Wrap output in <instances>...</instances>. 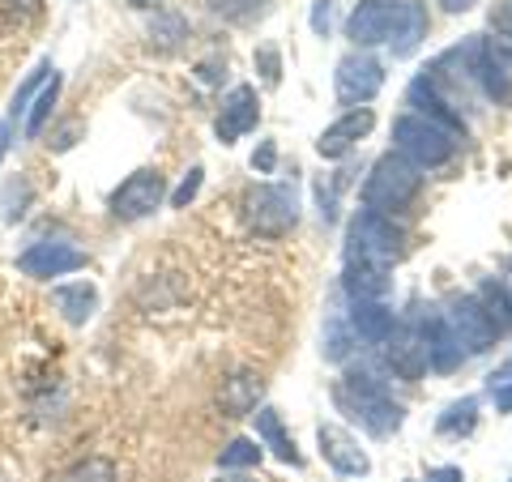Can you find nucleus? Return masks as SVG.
Returning <instances> with one entry per match:
<instances>
[{
	"label": "nucleus",
	"instance_id": "41",
	"mask_svg": "<svg viewBox=\"0 0 512 482\" xmlns=\"http://www.w3.org/2000/svg\"><path fill=\"white\" fill-rule=\"evenodd\" d=\"M128 5H137V9H150V5H158V0H128Z\"/></svg>",
	"mask_w": 512,
	"mask_h": 482
},
{
	"label": "nucleus",
	"instance_id": "3",
	"mask_svg": "<svg viewBox=\"0 0 512 482\" xmlns=\"http://www.w3.org/2000/svg\"><path fill=\"white\" fill-rule=\"evenodd\" d=\"M453 150H457V133H448V128L419 116V111H406V116L393 120V154H402L419 171L444 167Z\"/></svg>",
	"mask_w": 512,
	"mask_h": 482
},
{
	"label": "nucleus",
	"instance_id": "22",
	"mask_svg": "<svg viewBox=\"0 0 512 482\" xmlns=\"http://www.w3.org/2000/svg\"><path fill=\"white\" fill-rule=\"evenodd\" d=\"M474 427H478V397H461L453 401L444 414H440V423L436 431L448 440H461V436H474Z\"/></svg>",
	"mask_w": 512,
	"mask_h": 482
},
{
	"label": "nucleus",
	"instance_id": "12",
	"mask_svg": "<svg viewBox=\"0 0 512 482\" xmlns=\"http://www.w3.org/2000/svg\"><path fill=\"white\" fill-rule=\"evenodd\" d=\"M18 269L26 278H64L73 269H86V252L73 244H30L18 256Z\"/></svg>",
	"mask_w": 512,
	"mask_h": 482
},
{
	"label": "nucleus",
	"instance_id": "35",
	"mask_svg": "<svg viewBox=\"0 0 512 482\" xmlns=\"http://www.w3.org/2000/svg\"><path fill=\"white\" fill-rule=\"evenodd\" d=\"M274 163H278V150H274V141H261V150L252 154V167L261 171V175H269V171H274Z\"/></svg>",
	"mask_w": 512,
	"mask_h": 482
},
{
	"label": "nucleus",
	"instance_id": "24",
	"mask_svg": "<svg viewBox=\"0 0 512 482\" xmlns=\"http://www.w3.org/2000/svg\"><path fill=\"white\" fill-rule=\"evenodd\" d=\"M256 397H261V376H235V380H227L222 406H227L231 414H252Z\"/></svg>",
	"mask_w": 512,
	"mask_h": 482
},
{
	"label": "nucleus",
	"instance_id": "36",
	"mask_svg": "<svg viewBox=\"0 0 512 482\" xmlns=\"http://www.w3.org/2000/svg\"><path fill=\"white\" fill-rule=\"evenodd\" d=\"M423 482H466V474H461V465H436V470H427Z\"/></svg>",
	"mask_w": 512,
	"mask_h": 482
},
{
	"label": "nucleus",
	"instance_id": "10",
	"mask_svg": "<svg viewBox=\"0 0 512 482\" xmlns=\"http://www.w3.org/2000/svg\"><path fill=\"white\" fill-rule=\"evenodd\" d=\"M397 9H402V0H359L355 13L346 18V35L350 43L359 47H376V43H389L393 26H397Z\"/></svg>",
	"mask_w": 512,
	"mask_h": 482
},
{
	"label": "nucleus",
	"instance_id": "37",
	"mask_svg": "<svg viewBox=\"0 0 512 482\" xmlns=\"http://www.w3.org/2000/svg\"><path fill=\"white\" fill-rule=\"evenodd\" d=\"M491 397H495V410H500V414H512V380H508V384H495Z\"/></svg>",
	"mask_w": 512,
	"mask_h": 482
},
{
	"label": "nucleus",
	"instance_id": "16",
	"mask_svg": "<svg viewBox=\"0 0 512 482\" xmlns=\"http://www.w3.org/2000/svg\"><path fill=\"white\" fill-rule=\"evenodd\" d=\"M380 350H384V363L393 367V376L419 380L427 372V350H423V342H419V333L414 329H397Z\"/></svg>",
	"mask_w": 512,
	"mask_h": 482
},
{
	"label": "nucleus",
	"instance_id": "11",
	"mask_svg": "<svg viewBox=\"0 0 512 482\" xmlns=\"http://www.w3.org/2000/svg\"><path fill=\"white\" fill-rule=\"evenodd\" d=\"M316 444H320V457H325L333 470L346 474V478H359V474L372 470V461H367L359 440L350 436L346 427H338V423H320L316 427Z\"/></svg>",
	"mask_w": 512,
	"mask_h": 482
},
{
	"label": "nucleus",
	"instance_id": "14",
	"mask_svg": "<svg viewBox=\"0 0 512 482\" xmlns=\"http://www.w3.org/2000/svg\"><path fill=\"white\" fill-rule=\"evenodd\" d=\"M372 128H376L372 107H355V111H346L342 120H333V124L325 128V133H320L316 154H320V158H346V154L355 150L367 133H372Z\"/></svg>",
	"mask_w": 512,
	"mask_h": 482
},
{
	"label": "nucleus",
	"instance_id": "27",
	"mask_svg": "<svg viewBox=\"0 0 512 482\" xmlns=\"http://www.w3.org/2000/svg\"><path fill=\"white\" fill-rule=\"evenodd\" d=\"M60 482H116V465H111L107 457H86V461H77Z\"/></svg>",
	"mask_w": 512,
	"mask_h": 482
},
{
	"label": "nucleus",
	"instance_id": "19",
	"mask_svg": "<svg viewBox=\"0 0 512 482\" xmlns=\"http://www.w3.org/2000/svg\"><path fill=\"white\" fill-rule=\"evenodd\" d=\"M52 303L60 308V316L69 320V325H86L99 308V291H94L90 282H69V286H56L52 291Z\"/></svg>",
	"mask_w": 512,
	"mask_h": 482
},
{
	"label": "nucleus",
	"instance_id": "6",
	"mask_svg": "<svg viewBox=\"0 0 512 482\" xmlns=\"http://www.w3.org/2000/svg\"><path fill=\"white\" fill-rule=\"evenodd\" d=\"M333 90H338V103L346 107H363L372 103L384 90V64L367 52H350L338 60V73H333Z\"/></svg>",
	"mask_w": 512,
	"mask_h": 482
},
{
	"label": "nucleus",
	"instance_id": "20",
	"mask_svg": "<svg viewBox=\"0 0 512 482\" xmlns=\"http://www.w3.org/2000/svg\"><path fill=\"white\" fill-rule=\"evenodd\" d=\"M478 303H483V312L491 316V325L500 329V337L512 329V291H508V282H495V278H487L483 286H478V295H474Z\"/></svg>",
	"mask_w": 512,
	"mask_h": 482
},
{
	"label": "nucleus",
	"instance_id": "15",
	"mask_svg": "<svg viewBox=\"0 0 512 482\" xmlns=\"http://www.w3.org/2000/svg\"><path fill=\"white\" fill-rule=\"evenodd\" d=\"M346 325H350V333H355V342L384 346V342H389V337L397 333V316L384 308L380 299H350Z\"/></svg>",
	"mask_w": 512,
	"mask_h": 482
},
{
	"label": "nucleus",
	"instance_id": "28",
	"mask_svg": "<svg viewBox=\"0 0 512 482\" xmlns=\"http://www.w3.org/2000/svg\"><path fill=\"white\" fill-rule=\"evenodd\" d=\"M350 346H355V333H350V325H342V320H329V329H325V359L342 363L350 355Z\"/></svg>",
	"mask_w": 512,
	"mask_h": 482
},
{
	"label": "nucleus",
	"instance_id": "31",
	"mask_svg": "<svg viewBox=\"0 0 512 482\" xmlns=\"http://www.w3.org/2000/svg\"><path fill=\"white\" fill-rule=\"evenodd\" d=\"M256 69H261L265 86H278V82H282V60H278V47H261V52H256Z\"/></svg>",
	"mask_w": 512,
	"mask_h": 482
},
{
	"label": "nucleus",
	"instance_id": "2",
	"mask_svg": "<svg viewBox=\"0 0 512 482\" xmlns=\"http://www.w3.org/2000/svg\"><path fill=\"white\" fill-rule=\"evenodd\" d=\"M406 235L389 214L376 210H359L350 218V235H346V265H363V269H384L389 273L393 261L402 256Z\"/></svg>",
	"mask_w": 512,
	"mask_h": 482
},
{
	"label": "nucleus",
	"instance_id": "40",
	"mask_svg": "<svg viewBox=\"0 0 512 482\" xmlns=\"http://www.w3.org/2000/svg\"><path fill=\"white\" fill-rule=\"evenodd\" d=\"M214 482H256V478H248V474H231V470H222Z\"/></svg>",
	"mask_w": 512,
	"mask_h": 482
},
{
	"label": "nucleus",
	"instance_id": "23",
	"mask_svg": "<svg viewBox=\"0 0 512 482\" xmlns=\"http://www.w3.org/2000/svg\"><path fill=\"white\" fill-rule=\"evenodd\" d=\"M188 39V18L184 13H154V22H150V47L154 52H175Z\"/></svg>",
	"mask_w": 512,
	"mask_h": 482
},
{
	"label": "nucleus",
	"instance_id": "39",
	"mask_svg": "<svg viewBox=\"0 0 512 482\" xmlns=\"http://www.w3.org/2000/svg\"><path fill=\"white\" fill-rule=\"evenodd\" d=\"M440 5H444L448 13H470L474 5H483V0H440Z\"/></svg>",
	"mask_w": 512,
	"mask_h": 482
},
{
	"label": "nucleus",
	"instance_id": "7",
	"mask_svg": "<svg viewBox=\"0 0 512 482\" xmlns=\"http://www.w3.org/2000/svg\"><path fill=\"white\" fill-rule=\"evenodd\" d=\"M444 320H448V329H453L457 346L466 350V355H483V350H491L495 342H500V329L491 325V316L483 312V303H478L474 295H457L444 308Z\"/></svg>",
	"mask_w": 512,
	"mask_h": 482
},
{
	"label": "nucleus",
	"instance_id": "4",
	"mask_svg": "<svg viewBox=\"0 0 512 482\" xmlns=\"http://www.w3.org/2000/svg\"><path fill=\"white\" fill-rule=\"evenodd\" d=\"M423 188V171L406 163L402 154H384L380 163L372 167V175H367L363 184V210H376V214H402L410 210V201L419 197Z\"/></svg>",
	"mask_w": 512,
	"mask_h": 482
},
{
	"label": "nucleus",
	"instance_id": "18",
	"mask_svg": "<svg viewBox=\"0 0 512 482\" xmlns=\"http://www.w3.org/2000/svg\"><path fill=\"white\" fill-rule=\"evenodd\" d=\"M252 419H256V440H261V448H274V457L278 461H286V465H303V457H299V448H295V440L286 436V427H282V419H278V410H269V406H256L252 410Z\"/></svg>",
	"mask_w": 512,
	"mask_h": 482
},
{
	"label": "nucleus",
	"instance_id": "8",
	"mask_svg": "<svg viewBox=\"0 0 512 482\" xmlns=\"http://www.w3.org/2000/svg\"><path fill=\"white\" fill-rule=\"evenodd\" d=\"M163 197H167L163 175L158 171H133L116 192H111V214H116L120 222H137V218L154 214L158 205H163Z\"/></svg>",
	"mask_w": 512,
	"mask_h": 482
},
{
	"label": "nucleus",
	"instance_id": "33",
	"mask_svg": "<svg viewBox=\"0 0 512 482\" xmlns=\"http://www.w3.org/2000/svg\"><path fill=\"white\" fill-rule=\"evenodd\" d=\"M0 13H5V18H18V22H30L43 13V0H0Z\"/></svg>",
	"mask_w": 512,
	"mask_h": 482
},
{
	"label": "nucleus",
	"instance_id": "32",
	"mask_svg": "<svg viewBox=\"0 0 512 482\" xmlns=\"http://www.w3.org/2000/svg\"><path fill=\"white\" fill-rule=\"evenodd\" d=\"M201 175H205L201 167H192V171L184 175V184L171 192V205H175V210H188V201H192V197H197V192H201Z\"/></svg>",
	"mask_w": 512,
	"mask_h": 482
},
{
	"label": "nucleus",
	"instance_id": "42",
	"mask_svg": "<svg viewBox=\"0 0 512 482\" xmlns=\"http://www.w3.org/2000/svg\"><path fill=\"white\" fill-rule=\"evenodd\" d=\"M504 282H508V291H512V265H508V278Z\"/></svg>",
	"mask_w": 512,
	"mask_h": 482
},
{
	"label": "nucleus",
	"instance_id": "9",
	"mask_svg": "<svg viewBox=\"0 0 512 482\" xmlns=\"http://www.w3.org/2000/svg\"><path fill=\"white\" fill-rule=\"evenodd\" d=\"M414 333H419V342L427 350V367H436V372H457L461 359H466V350L457 346V337H453V329H448L440 308H419Z\"/></svg>",
	"mask_w": 512,
	"mask_h": 482
},
{
	"label": "nucleus",
	"instance_id": "34",
	"mask_svg": "<svg viewBox=\"0 0 512 482\" xmlns=\"http://www.w3.org/2000/svg\"><path fill=\"white\" fill-rule=\"evenodd\" d=\"M333 0H312V30L320 39H329V30H333Z\"/></svg>",
	"mask_w": 512,
	"mask_h": 482
},
{
	"label": "nucleus",
	"instance_id": "38",
	"mask_svg": "<svg viewBox=\"0 0 512 482\" xmlns=\"http://www.w3.org/2000/svg\"><path fill=\"white\" fill-rule=\"evenodd\" d=\"M508 380H512V355H508V359H504V363H500V367H495V372L487 376V384L495 389V384H508Z\"/></svg>",
	"mask_w": 512,
	"mask_h": 482
},
{
	"label": "nucleus",
	"instance_id": "5",
	"mask_svg": "<svg viewBox=\"0 0 512 482\" xmlns=\"http://www.w3.org/2000/svg\"><path fill=\"white\" fill-rule=\"evenodd\" d=\"M244 218L256 235L282 239L299 222V197L291 184H256L244 192Z\"/></svg>",
	"mask_w": 512,
	"mask_h": 482
},
{
	"label": "nucleus",
	"instance_id": "13",
	"mask_svg": "<svg viewBox=\"0 0 512 482\" xmlns=\"http://www.w3.org/2000/svg\"><path fill=\"white\" fill-rule=\"evenodd\" d=\"M256 120H261V99H256L252 86H235L227 99H222V111H218V141L222 146H235L244 133H252Z\"/></svg>",
	"mask_w": 512,
	"mask_h": 482
},
{
	"label": "nucleus",
	"instance_id": "21",
	"mask_svg": "<svg viewBox=\"0 0 512 482\" xmlns=\"http://www.w3.org/2000/svg\"><path fill=\"white\" fill-rule=\"evenodd\" d=\"M342 286H346V295H350V299H384V295H389V286H393V278H389L384 269L346 265Z\"/></svg>",
	"mask_w": 512,
	"mask_h": 482
},
{
	"label": "nucleus",
	"instance_id": "29",
	"mask_svg": "<svg viewBox=\"0 0 512 482\" xmlns=\"http://www.w3.org/2000/svg\"><path fill=\"white\" fill-rule=\"evenodd\" d=\"M210 9L222 13V18H231V22H252L256 13L265 9V0H210Z\"/></svg>",
	"mask_w": 512,
	"mask_h": 482
},
{
	"label": "nucleus",
	"instance_id": "25",
	"mask_svg": "<svg viewBox=\"0 0 512 482\" xmlns=\"http://www.w3.org/2000/svg\"><path fill=\"white\" fill-rule=\"evenodd\" d=\"M56 99H60V73H52V82L39 90V99H35V107H30V116H26V137H39L43 133V124L52 120Z\"/></svg>",
	"mask_w": 512,
	"mask_h": 482
},
{
	"label": "nucleus",
	"instance_id": "1",
	"mask_svg": "<svg viewBox=\"0 0 512 482\" xmlns=\"http://www.w3.org/2000/svg\"><path fill=\"white\" fill-rule=\"evenodd\" d=\"M333 401H338L350 419H359L372 436H393V431H402V423H406V406L393 401L389 384H384L372 367H355V372L333 389Z\"/></svg>",
	"mask_w": 512,
	"mask_h": 482
},
{
	"label": "nucleus",
	"instance_id": "30",
	"mask_svg": "<svg viewBox=\"0 0 512 482\" xmlns=\"http://www.w3.org/2000/svg\"><path fill=\"white\" fill-rule=\"evenodd\" d=\"M47 73H56V69H52V60H43L39 69H35V73H30L26 82H22V90L13 94V107H9L13 116H22V111H26V103H30V94H35V90H43V86H47Z\"/></svg>",
	"mask_w": 512,
	"mask_h": 482
},
{
	"label": "nucleus",
	"instance_id": "17",
	"mask_svg": "<svg viewBox=\"0 0 512 482\" xmlns=\"http://www.w3.org/2000/svg\"><path fill=\"white\" fill-rule=\"evenodd\" d=\"M423 39H427V5H423V0H402V9H397V26L389 35L393 56L397 60L414 56L423 47Z\"/></svg>",
	"mask_w": 512,
	"mask_h": 482
},
{
	"label": "nucleus",
	"instance_id": "26",
	"mask_svg": "<svg viewBox=\"0 0 512 482\" xmlns=\"http://www.w3.org/2000/svg\"><path fill=\"white\" fill-rule=\"evenodd\" d=\"M218 465L222 470H252V465H261V440H231L218 453Z\"/></svg>",
	"mask_w": 512,
	"mask_h": 482
}]
</instances>
